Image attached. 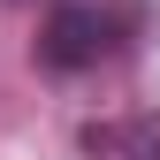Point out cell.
Instances as JSON below:
<instances>
[{
	"mask_svg": "<svg viewBox=\"0 0 160 160\" xmlns=\"http://www.w3.org/2000/svg\"><path fill=\"white\" fill-rule=\"evenodd\" d=\"M114 31H122V15L99 8V0H61V8H46V23H38V61L46 69H99L114 53Z\"/></svg>",
	"mask_w": 160,
	"mask_h": 160,
	"instance_id": "1",
	"label": "cell"
},
{
	"mask_svg": "<svg viewBox=\"0 0 160 160\" xmlns=\"http://www.w3.org/2000/svg\"><path fill=\"white\" fill-rule=\"evenodd\" d=\"M84 160H160V122L145 114H107L84 130Z\"/></svg>",
	"mask_w": 160,
	"mask_h": 160,
	"instance_id": "2",
	"label": "cell"
}]
</instances>
